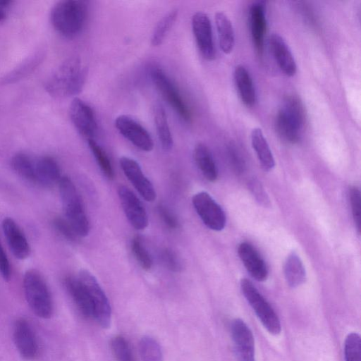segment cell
Listing matches in <instances>:
<instances>
[{
  "mask_svg": "<svg viewBox=\"0 0 361 361\" xmlns=\"http://www.w3.org/2000/svg\"><path fill=\"white\" fill-rule=\"evenodd\" d=\"M61 177L60 167L54 158L44 156L35 160L36 184L51 188L59 184Z\"/></svg>",
  "mask_w": 361,
  "mask_h": 361,
  "instance_id": "21",
  "label": "cell"
},
{
  "mask_svg": "<svg viewBox=\"0 0 361 361\" xmlns=\"http://www.w3.org/2000/svg\"><path fill=\"white\" fill-rule=\"evenodd\" d=\"M87 16L86 1L66 0L59 1L53 6L50 19L57 32L65 37L73 38L84 27Z\"/></svg>",
  "mask_w": 361,
  "mask_h": 361,
  "instance_id": "2",
  "label": "cell"
},
{
  "mask_svg": "<svg viewBox=\"0 0 361 361\" xmlns=\"http://www.w3.org/2000/svg\"><path fill=\"white\" fill-rule=\"evenodd\" d=\"M120 166L125 176L139 194L148 202L156 198V191L151 181L145 176L139 164L134 159L122 157Z\"/></svg>",
  "mask_w": 361,
  "mask_h": 361,
  "instance_id": "14",
  "label": "cell"
},
{
  "mask_svg": "<svg viewBox=\"0 0 361 361\" xmlns=\"http://www.w3.org/2000/svg\"><path fill=\"white\" fill-rule=\"evenodd\" d=\"M71 120L78 133L87 140L93 139L97 130L92 107L82 99L74 98L69 106Z\"/></svg>",
  "mask_w": 361,
  "mask_h": 361,
  "instance_id": "11",
  "label": "cell"
},
{
  "mask_svg": "<svg viewBox=\"0 0 361 361\" xmlns=\"http://www.w3.org/2000/svg\"><path fill=\"white\" fill-rule=\"evenodd\" d=\"M228 156L233 171L238 174L242 173L245 168V160L240 152L233 143L228 146Z\"/></svg>",
  "mask_w": 361,
  "mask_h": 361,
  "instance_id": "39",
  "label": "cell"
},
{
  "mask_svg": "<svg viewBox=\"0 0 361 361\" xmlns=\"http://www.w3.org/2000/svg\"><path fill=\"white\" fill-rule=\"evenodd\" d=\"M238 254L250 276L258 281H264L268 276L267 267L257 250L249 243H241Z\"/></svg>",
  "mask_w": 361,
  "mask_h": 361,
  "instance_id": "19",
  "label": "cell"
},
{
  "mask_svg": "<svg viewBox=\"0 0 361 361\" xmlns=\"http://www.w3.org/2000/svg\"><path fill=\"white\" fill-rule=\"evenodd\" d=\"M271 52L279 68L287 76H293L297 66L293 55L284 39L277 33H273L269 39Z\"/></svg>",
  "mask_w": 361,
  "mask_h": 361,
  "instance_id": "18",
  "label": "cell"
},
{
  "mask_svg": "<svg viewBox=\"0 0 361 361\" xmlns=\"http://www.w3.org/2000/svg\"><path fill=\"white\" fill-rule=\"evenodd\" d=\"M131 250L141 267L145 270H149L152 267V259L139 237L132 240Z\"/></svg>",
  "mask_w": 361,
  "mask_h": 361,
  "instance_id": "36",
  "label": "cell"
},
{
  "mask_svg": "<svg viewBox=\"0 0 361 361\" xmlns=\"http://www.w3.org/2000/svg\"><path fill=\"white\" fill-rule=\"evenodd\" d=\"M123 212L130 224L137 230H143L148 225V216L140 199L128 188L121 186L118 190Z\"/></svg>",
  "mask_w": 361,
  "mask_h": 361,
  "instance_id": "13",
  "label": "cell"
},
{
  "mask_svg": "<svg viewBox=\"0 0 361 361\" xmlns=\"http://www.w3.org/2000/svg\"><path fill=\"white\" fill-rule=\"evenodd\" d=\"M192 29L197 47L202 57L208 61L213 60L216 56V49L208 16L204 12H196L192 18Z\"/></svg>",
  "mask_w": 361,
  "mask_h": 361,
  "instance_id": "12",
  "label": "cell"
},
{
  "mask_svg": "<svg viewBox=\"0 0 361 361\" xmlns=\"http://www.w3.org/2000/svg\"><path fill=\"white\" fill-rule=\"evenodd\" d=\"M235 355L238 361H255L252 331L240 319H235L231 326Z\"/></svg>",
  "mask_w": 361,
  "mask_h": 361,
  "instance_id": "15",
  "label": "cell"
},
{
  "mask_svg": "<svg viewBox=\"0 0 361 361\" xmlns=\"http://www.w3.org/2000/svg\"><path fill=\"white\" fill-rule=\"evenodd\" d=\"M23 290L32 311L42 319L53 314V302L49 287L43 276L36 269L27 270L23 276Z\"/></svg>",
  "mask_w": 361,
  "mask_h": 361,
  "instance_id": "5",
  "label": "cell"
},
{
  "mask_svg": "<svg viewBox=\"0 0 361 361\" xmlns=\"http://www.w3.org/2000/svg\"><path fill=\"white\" fill-rule=\"evenodd\" d=\"M305 120V109L300 98L288 95L283 99L276 116V132L284 141L295 144L301 137Z\"/></svg>",
  "mask_w": 361,
  "mask_h": 361,
  "instance_id": "3",
  "label": "cell"
},
{
  "mask_svg": "<svg viewBox=\"0 0 361 361\" xmlns=\"http://www.w3.org/2000/svg\"><path fill=\"white\" fill-rule=\"evenodd\" d=\"M12 1H0V22L5 20L7 16V10Z\"/></svg>",
  "mask_w": 361,
  "mask_h": 361,
  "instance_id": "44",
  "label": "cell"
},
{
  "mask_svg": "<svg viewBox=\"0 0 361 361\" xmlns=\"http://www.w3.org/2000/svg\"><path fill=\"white\" fill-rule=\"evenodd\" d=\"M0 274L2 278L8 281L11 279V266L7 255L0 243Z\"/></svg>",
  "mask_w": 361,
  "mask_h": 361,
  "instance_id": "42",
  "label": "cell"
},
{
  "mask_svg": "<svg viewBox=\"0 0 361 361\" xmlns=\"http://www.w3.org/2000/svg\"><path fill=\"white\" fill-rule=\"evenodd\" d=\"M240 288L266 329L271 334H279L281 329L280 320L274 309L253 283L247 279H243L240 281Z\"/></svg>",
  "mask_w": 361,
  "mask_h": 361,
  "instance_id": "6",
  "label": "cell"
},
{
  "mask_svg": "<svg viewBox=\"0 0 361 361\" xmlns=\"http://www.w3.org/2000/svg\"><path fill=\"white\" fill-rule=\"evenodd\" d=\"M250 188L256 199L260 202L261 204L267 205L269 203V199L264 190L262 185L257 180H252L250 183Z\"/></svg>",
  "mask_w": 361,
  "mask_h": 361,
  "instance_id": "43",
  "label": "cell"
},
{
  "mask_svg": "<svg viewBox=\"0 0 361 361\" xmlns=\"http://www.w3.org/2000/svg\"><path fill=\"white\" fill-rule=\"evenodd\" d=\"M54 228L63 237L70 241H75L79 237L66 218L56 216L53 220Z\"/></svg>",
  "mask_w": 361,
  "mask_h": 361,
  "instance_id": "38",
  "label": "cell"
},
{
  "mask_svg": "<svg viewBox=\"0 0 361 361\" xmlns=\"http://www.w3.org/2000/svg\"><path fill=\"white\" fill-rule=\"evenodd\" d=\"M193 157L196 165L204 178L214 182L218 178V170L209 149L203 143L195 145Z\"/></svg>",
  "mask_w": 361,
  "mask_h": 361,
  "instance_id": "25",
  "label": "cell"
},
{
  "mask_svg": "<svg viewBox=\"0 0 361 361\" xmlns=\"http://www.w3.org/2000/svg\"><path fill=\"white\" fill-rule=\"evenodd\" d=\"M344 354L345 361H361V340L357 333L348 335L345 341Z\"/></svg>",
  "mask_w": 361,
  "mask_h": 361,
  "instance_id": "35",
  "label": "cell"
},
{
  "mask_svg": "<svg viewBox=\"0 0 361 361\" xmlns=\"http://www.w3.org/2000/svg\"><path fill=\"white\" fill-rule=\"evenodd\" d=\"M58 185L65 218L79 237L87 236L90 223L75 185L68 177L62 176Z\"/></svg>",
  "mask_w": 361,
  "mask_h": 361,
  "instance_id": "4",
  "label": "cell"
},
{
  "mask_svg": "<svg viewBox=\"0 0 361 361\" xmlns=\"http://www.w3.org/2000/svg\"><path fill=\"white\" fill-rule=\"evenodd\" d=\"M150 77L164 99L178 116L185 121H190L192 117L190 108L166 73L159 67H153L150 71Z\"/></svg>",
  "mask_w": 361,
  "mask_h": 361,
  "instance_id": "8",
  "label": "cell"
},
{
  "mask_svg": "<svg viewBox=\"0 0 361 361\" xmlns=\"http://www.w3.org/2000/svg\"><path fill=\"white\" fill-rule=\"evenodd\" d=\"M234 82L240 99L247 106L256 102V91L250 72L243 65L235 66L233 72Z\"/></svg>",
  "mask_w": 361,
  "mask_h": 361,
  "instance_id": "23",
  "label": "cell"
},
{
  "mask_svg": "<svg viewBox=\"0 0 361 361\" xmlns=\"http://www.w3.org/2000/svg\"><path fill=\"white\" fill-rule=\"evenodd\" d=\"M360 189L357 186H352L349 190V200L352 210V215L358 231L361 226V197Z\"/></svg>",
  "mask_w": 361,
  "mask_h": 361,
  "instance_id": "37",
  "label": "cell"
},
{
  "mask_svg": "<svg viewBox=\"0 0 361 361\" xmlns=\"http://www.w3.org/2000/svg\"><path fill=\"white\" fill-rule=\"evenodd\" d=\"M284 275L288 285L296 288L302 284L306 279L305 267L295 252L290 253L284 265Z\"/></svg>",
  "mask_w": 361,
  "mask_h": 361,
  "instance_id": "27",
  "label": "cell"
},
{
  "mask_svg": "<svg viewBox=\"0 0 361 361\" xmlns=\"http://www.w3.org/2000/svg\"><path fill=\"white\" fill-rule=\"evenodd\" d=\"M158 213L164 224L171 229L178 227V221L175 214L165 205L160 204L158 207Z\"/></svg>",
  "mask_w": 361,
  "mask_h": 361,
  "instance_id": "41",
  "label": "cell"
},
{
  "mask_svg": "<svg viewBox=\"0 0 361 361\" xmlns=\"http://www.w3.org/2000/svg\"><path fill=\"white\" fill-rule=\"evenodd\" d=\"M142 361H163V353L159 343L152 337L143 336L139 345Z\"/></svg>",
  "mask_w": 361,
  "mask_h": 361,
  "instance_id": "31",
  "label": "cell"
},
{
  "mask_svg": "<svg viewBox=\"0 0 361 361\" xmlns=\"http://www.w3.org/2000/svg\"><path fill=\"white\" fill-rule=\"evenodd\" d=\"M111 348L116 361H135L128 341L122 336L114 337Z\"/></svg>",
  "mask_w": 361,
  "mask_h": 361,
  "instance_id": "34",
  "label": "cell"
},
{
  "mask_svg": "<svg viewBox=\"0 0 361 361\" xmlns=\"http://www.w3.org/2000/svg\"><path fill=\"white\" fill-rule=\"evenodd\" d=\"M11 166L18 176L27 182L36 184L35 161L27 154L18 152L11 160Z\"/></svg>",
  "mask_w": 361,
  "mask_h": 361,
  "instance_id": "29",
  "label": "cell"
},
{
  "mask_svg": "<svg viewBox=\"0 0 361 361\" xmlns=\"http://www.w3.org/2000/svg\"><path fill=\"white\" fill-rule=\"evenodd\" d=\"M88 145L103 173L109 179H113L114 171L105 151L94 139L88 140Z\"/></svg>",
  "mask_w": 361,
  "mask_h": 361,
  "instance_id": "33",
  "label": "cell"
},
{
  "mask_svg": "<svg viewBox=\"0 0 361 361\" xmlns=\"http://www.w3.org/2000/svg\"><path fill=\"white\" fill-rule=\"evenodd\" d=\"M65 286L75 305L84 317L94 318L93 307L86 288L77 277L67 276L64 280Z\"/></svg>",
  "mask_w": 361,
  "mask_h": 361,
  "instance_id": "22",
  "label": "cell"
},
{
  "mask_svg": "<svg viewBox=\"0 0 361 361\" xmlns=\"http://www.w3.org/2000/svg\"><path fill=\"white\" fill-rule=\"evenodd\" d=\"M2 231L13 255L18 259H25L30 255L27 240L16 221L9 217L2 221Z\"/></svg>",
  "mask_w": 361,
  "mask_h": 361,
  "instance_id": "17",
  "label": "cell"
},
{
  "mask_svg": "<svg viewBox=\"0 0 361 361\" xmlns=\"http://www.w3.org/2000/svg\"><path fill=\"white\" fill-rule=\"evenodd\" d=\"M251 144L262 169L267 171L272 170L275 166L274 156L261 128L252 129Z\"/></svg>",
  "mask_w": 361,
  "mask_h": 361,
  "instance_id": "24",
  "label": "cell"
},
{
  "mask_svg": "<svg viewBox=\"0 0 361 361\" xmlns=\"http://www.w3.org/2000/svg\"><path fill=\"white\" fill-rule=\"evenodd\" d=\"M193 207L202 221L210 229L221 231L226 224V215L220 205L206 192H200L192 197Z\"/></svg>",
  "mask_w": 361,
  "mask_h": 361,
  "instance_id": "9",
  "label": "cell"
},
{
  "mask_svg": "<svg viewBox=\"0 0 361 361\" xmlns=\"http://www.w3.org/2000/svg\"><path fill=\"white\" fill-rule=\"evenodd\" d=\"M44 54L39 51L32 54L7 75H4L1 79L0 84L13 83L26 77L38 66Z\"/></svg>",
  "mask_w": 361,
  "mask_h": 361,
  "instance_id": "28",
  "label": "cell"
},
{
  "mask_svg": "<svg viewBox=\"0 0 361 361\" xmlns=\"http://www.w3.org/2000/svg\"><path fill=\"white\" fill-rule=\"evenodd\" d=\"M87 71L78 57L63 62L49 77L44 84L46 91L56 98L78 94L82 89Z\"/></svg>",
  "mask_w": 361,
  "mask_h": 361,
  "instance_id": "1",
  "label": "cell"
},
{
  "mask_svg": "<svg viewBox=\"0 0 361 361\" xmlns=\"http://www.w3.org/2000/svg\"><path fill=\"white\" fill-rule=\"evenodd\" d=\"M249 22L253 44L257 51L262 54L267 32L266 8L264 1H256L251 5Z\"/></svg>",
  "mask_w": 361,
  "mask_h": 361,
  "instance_id": "20",
  "label": "cell"
},
{
  "mask_svg": "<svg viewBox=\"0 0 361 361\" xmlns=\"http://www.w3.org/2000/svg\"><path fill=\"white\" fill-rule=\"evenodd\" d=\"M215 24L221 51L224 54L231 53L235 44V35L231 21L224 13L219 11L215 14Z\"/></svg>",
  "mask_w": 361,
  "mask_h": 361,
  "instance_id": "26",
  "label": "cell"
},
{
  "mask_svg": "<svg viewBox=\"0 0 361 361\" xmlns=\"http://www.w3.org/2000/svg\"><path fill=\"white\" fill-rule=\"evenodd\" d=\"M118 132L138 149L150 152L154 142L148 131L137 121L127 115H120L115 120Z\"/></svg>",
  "mask_w": 361,
  "mask_h": 361,
  "instance_id": "10",
  "label": "cell"
},
{
  "mask_svg": "<svg viewBox=\"0 0 361 361\" xmlns=\"http://www.w3.org/2000/svg\"><path fill=\"white\" fill-rule=\"evenodd\" d=\"M177 16V9H173L159 20L152 35L151 43L153 46H159L163 42L167 33L175 23Z\"/></svg>",
  "mask_w": 361,
  "mask_h": 361,
  "instance_id": "32",
  "label": "cell"
},
{
  "mask_svg": "<svg viewBox=\"0 0 361 361\" xmlns=\"http://www.w3.org/2000/svg\"><path fill=\"white\" fill-rule=\"evenodd\" d=\"M87 290L93 307L94 318L103 328L109 326L111 320V310L108 298L97 279L89 271L82 269L78 276Z\"/></svg>",
  "mask_w": 361,
  "mask_h": 361,
  "instance_id": "7",
  "label": "cell"
},
{
  "mask_svg": "<svg viewBox=\"0 0 361 361\" xmlns=\"http://www.w3.org/2000/svg\"><path fill=\"white\" fill-rule=\"evenodd\" d=\"M154 119L159 140L164 150L173 147V137L168 123L167 116L163 106L157 104L154 109Z\"/></svg>",
  "mask_w": 361,
  "mask_h": 361,
  "instance_id": "30",
  "label": "cell"
},
{
  "mask_svg": "<svg viewBox=\"0 0 361 361\" xmlns=\"http://www.w3.org/2000/svg\"><path fill=\"white\" fill-rule=\"evenodd\" d=\"M163 264L169 270L173 272H178L182 269V264L177 255L171 249H164L160 255Z\"/></svg>",
  "mask_w": 361,
  "mask_h": 361,
  "instance_id": "40",
  "label": "cell"
},
{
  "mask_svg": "<svg viewBox=\"0 0 361 361\" xmlns=\"http://www.w3.org/2000/svg\"><path fill=\"white\" fill-rule=\"evenodd\" d=\"M13 336L20 355L26 360L35 359L38 353L37 341L31 325L26 319L20 318L15 322Z\"/></svg>",
  "mask_w": 361,
  "mask_h": 361,
  "instance_id": "16",
  "label": "cell"
}]
</instances>
